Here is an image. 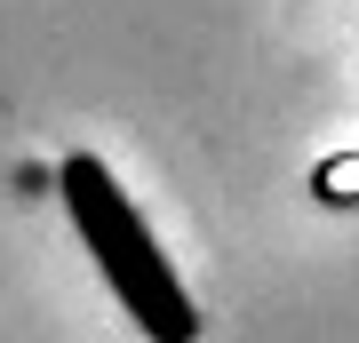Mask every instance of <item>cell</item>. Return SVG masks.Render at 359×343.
Here are the masks:
<instances>
[{
    "label": "cell",
    "instance_id": "1",
    "mask_svg": "<svg viewBox=\"0 0 359 343\" xmlns=\"http://www.w3.org/2000/svg\"><path fill=\"white\" fill-rule=\"evenodd\" d=\"M56 191H65V216H72L80 240H88L104 288L120 295V311H128L152 343H192L200 311H192V295L176 288V264H168L160 240L144 231V216L128 208V191L112 184V168H104L96 152H65Z\"/></svg>",
    "mask_w": 359,
    "mask_h": 343
},
{
    "label": "cell",
    "instance_id": "2",
    "mask_svg": "<svg viewBox=\"0 0 359 343\" xmlns=\"http://www.w3.org/2000/svg\"><path fill=\"white\" fill-rule=\"evenodd\" d=\"M320 191H327V200H351V191H359V152H351V160H335L327 176H320Z\"/></svg>",
    "mask_w": 359,
    "mask_h": 343
}]
</instances>
